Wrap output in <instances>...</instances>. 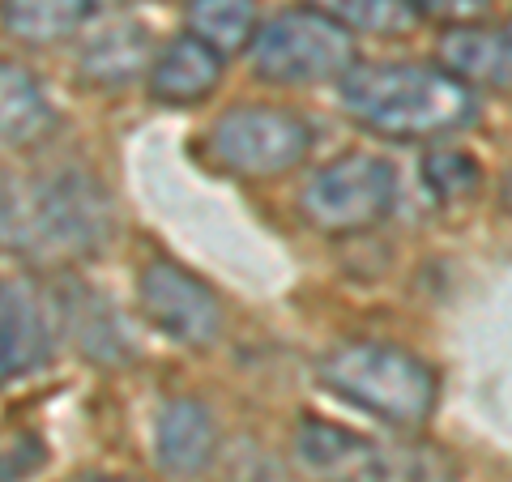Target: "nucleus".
<instances>
[{"mask_svg": "<svg viewBox=\"0 0 512 482\" xmlns=\"http://www.w3.org/2000/svg\"><path fill=\"white\" fill-rule=\"evenodd\" d=\"M440 60L444 69L474 86L487 90H508V69H512V43L504 26H448V35L440 39Z\"/></svg>", "mask_w": 512, "mask_h": 482, "instance_id": "f8f14e48", "label": "nucleus"}, {"mask_svg": "<svg viewBox=\"0 0 512 482\" xmlns=\"http://www.w3.org/2000/svg\"><path fill=\"white\" fill-rule=\"evenodd\" d=\"M52 359V320L26 282H0V380L26 376Z\"/></svg>", "mask_w": 512, "mask_h": 482, "instance_id": "1a4fd4ad", "label": "nucleus"}, {"mask_svg": "<svg viewBox=\"0 0 512 482\" xmlns=\"http://www.w3.org/2000/svg\"><path fill=\"white\" fill-rule=\"evenodd\" d=\"M222 69H227V56H218L197 35H180L150 60V99L167 107H192L218 90Z\"/></svg>", "mask_w": 512, "mask_h": 482, "instance_id": "9d476101", "label": "nucleus"}, {"mask_svg": "<svg viewBox=\"0 0 512 482\" xmlns=\"http://www.w3.org/2000/svg\"><path fill=\"white\" fill-rule=\"evenodd\" d=\"M320 384L393 427H419L436 410L431 367L389 342H346L320 363Z\"/></svg>", "mask_w": 512, "mask_h": 482, "instance_id": "7ed1b4c3", "label": "nucleus"}, {"mask_svg": "<svg viewBox=\"0 0 512 482\" xmlns=\"http://www.w3.org/2000/svg\"><path fill=\"white\" fill-rule=\"evenodd\" d=\"M146 320L180 346H210L222 329V303L197 273L175 261H150L137 282Z\"/></svg>", "mask_w": 512, "mask_h": 482, "instance_id": "0eeeda50", "label": "nucleus"}, {"mask_svg": "<svg viewBox=\"0 0 512 482\" xmlns=\"http://www.w3.org/2000/svg\"><path fill=\"white\" fill-rule=\"evenodd\" d=\"M252 64L265 82L316 86L338 82L355 64V35L320 9H286L252 35Z\"/></svg>", "mask_w": 512, "mask_h": 482, "instance_id": "20e7f679", "label": "nucleus"}, {"mask_svg": "<svg viewBox=\"0 0 512 482\" xmlns=\"http://www.w3.org/2000/svg\"><path fill=\"white\" fill-rule=\"evenodd\" d=\"M419 18H431V22H448V26H474L491 18L495 0H410Z\"/></svg>", "mask_w": 512, "mask_h": 482, "instance_id": "aec40b11", "label": "nucleus"}, {"mask_svg": "<svg viewBox=\"0 0 512 482\" xmlns=\"http://www.w3.org/2000/svg\"><path fill=\"white\" fill-rule=\"evenodd\" d=\"M423 184L440 201H470L483 184V167L466 150H431L423 158Z\"/></svg>", "mask_w": 512, "mask_h": 482, "instance_id": "6ab92c4d", "label": "nucleus"}, {"mask_svg": "<svg viewBox=\"0 0 512 482\" xmlns=\"http://www.w3.org/2000/svg\"><path fill=\"white\" fill-rule=\"evenodd\" d=\"M90 18H94V0H0V26L30 47L69 39Z\"/></svg>", "mask_w": 512, "mask_h": 482, "instance_id": "dca6fc26", "label": "nucleus"}, {"mask_svg": "<svg viewBox=\"0 0 512 482\" xmlns=\"http://www.w3.org/2000/svg\"><path fill=\"white\" fill-rule=\"evenodd\" d=\"M295 453L320 482H393V461L384 448L342 423H299Z\"/></svg>", "mask_w": 512, "mask_h": 482, "instance_id": "6e6552de", "label": "nucleus"}, {"mask_svg": "<svg viewBox=\"0 0 512 482\" xmlns=\"http://www.w3.org/2000/svg\"><path fill=\"white\" fill-rule=\"evenodd\" d=\"M5 227H9V188L0 184V235H5Z\"/></svg>", "mask_w": 512, "mask_h": 482, "instance_id": "4be33fe9", "label": "nucleus"}, {"mask_svg": "<svg viewBox=\"0 0 512 482\" xmlns=\"http://www.w3.org/2000/svg\"><path fill=\"white\" fill-rule=\"evenodd\" d=\"M56 128V111L47 103L35 73L18 60H0V141L5 146H39Z\"/></svg>", "mask_w": 512, "mask_h": 482, "instance_id": "4468645a", "label": "nucleus"}, {"mask_svg": "<svg viewBox=\"0 0 512 482\" xmlns=\"http://www.w3.org/2000/svg\"><path fill=\"white\" fill-rule=\"evenodd\" d=\"M312 150V128L303 116L269 103H239L210 128V154L235 175H282Z\"/></svg>", "mask_w": 512, "mask_h": 482, "instance_id": "423d86ee", "label": "nucleus"}, {"mask_svg": "<svg viewBox=\"0 0 512 482\" xmlns=\"http://www.w3.org/2000/svg\"><path fill=\"white\" fill-rule=\"evenodd\" d=\"M43 461H47V448H43L39 436L13 440L5 453H0V482H26Z\"/></svg>", "mask_w": 512, "mask_h": 482, "instance_id": "412c9836", "label": "nucleus"}, {"mask_svg": "<svg viewBox=\"0 0 512 482\" xmlns=\"http://www.w3.org/2000/svg\"><path fill=\"white\" fill-rule=\"evenodd\" d=\"M214 448H218V427L201 401L175 397L158 410L154 453H158V465H163L167 474H175V478L201 474L205 465L214 461Z\"/></svg>", "mask_w": 512, "mask_h": 482, "instance_id": "9b49d317", "label": "nucleus"}, {"mask_svg": "<svg viewBox=\"0 0 512 482\" xmlns=\"http://www.w3.org/2000/svg\"><path fill=\"white\" fill-rule=\"evenodd\" d=\"M154 60V39L146 26L124 22V26H107L103 35H94L86 43L82 60V82L90 86H128L137 73H146Z\"/></svg>", "mask_w": 512, "mask_h": 482, "instance_id": "2eb2a0df", "label": "nucleus"}, {"mask_svg": "<svg viewBox=\"0 0 512 482\" xmlns=\"http://www.w3.org/2000/svg\"><path fill=\"white\" fill-rule=\"evenodd\" d=\"M188 26L218 56H231L256 35V0H188Z\"/></svg>", "mask_w": 512, "mask_h": 482, "instance_id": "f3484780", "label": "nucleus"}, {"mask_svg": "<svg viewBox=\"0 0 512 482\" xmlns=\"http://www.w3.org/2000/svg\"><path fill=\"white\" fill-rule=\"evenodd\" d=\"M82 482H128V478H116V474H94V478H82Z\"/></svg>", "mask_w": 512, "mask_h": 482, "instance_id": "5701e85b", "label": "nucleus"}, {"mask_svg": "<svg viewBox=\"0 0 512 482\" xmlns=\"http://www.w3.org/2000/svg\"><path fill=\"white\" fill-rule=\"evenodd\" d=\"M303 218L325 235H355L384 222L397 205V171L376 154L350 150L320 167L303 188Z\"/></svg>", "mask_w": 512, "mask_h": 482, "instance_id": "39448f33", "label": "nucleus"}, {"mask_svg": "<svg viewBox=\"0 0 512 482\" xmlns=\"http://www.w3.org/2000/svg\"><path fill=\"white\" fill-rule=\"evenodd\" d=\"M342 107L363 128L393 141H427L474 120V90L440 64H350L338 77Z\"/></svg>", "mask_w": 512, "mask_h": 482, "instance_id": "f257e3e1", "label": "nucleus"}, {"mask_svg": "<svg viewBox=\"0 0 512 482\" xmlns=\"http://www.w3.org/2000/svg\"><path fill=\"white\" fill-rule=\"evenodd\" d=\"M60 299V320L69 337L77 342V350L99 363H120L133 355L128 346V333H124V320L116 316V308L94 291V286H82V282H69L64 291L56 295Z\"/></svg>", "mask_w": 512, "mask_h": 482, "instance_id": "ddd939ff", "label": "nucleus"}, {"mask_svg": "<svg viewBox=\"0 0 512 482\" xmlns=\"http://www.w3.org/2000/svg\"><path fill=\"white\" fill-rule=\"evenodd\" d=\"M312 9H320L350 35H380V39L406 35L419 22L410 0H312Z\"/></svg>", "mask_w": 512, "mask_h": 482, "instance_id": "a211bd4d", "label": "nucleus"}, {"mask_svg": "<svg viewBox=\"0 0 512 482\" xmlns=\"http://www.w3.org/2000/svg\"><path fill=\"white\" fill-rule=\"evenodd\" d=\"M111 227L116 218L107 192L86 171H64L56 180L35 184L22 205L9 197L5 235H13V244L35 261H82L103 252Z\"/></svg>", "mask_w": 512, "mask_h": 482, "instance_id": "f03ea898", "label": "nucleus"}]
</instances>
